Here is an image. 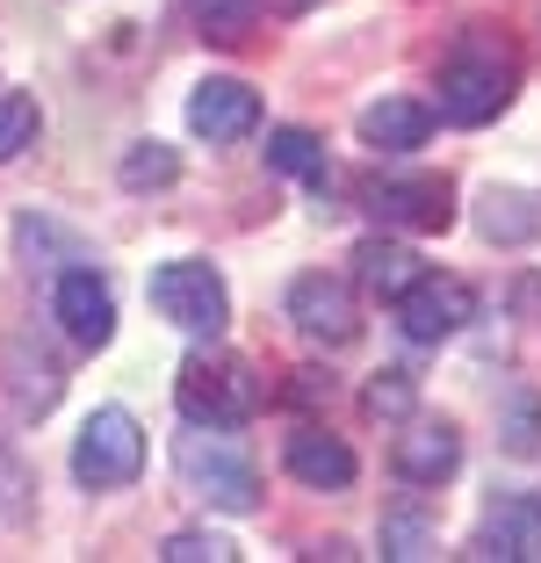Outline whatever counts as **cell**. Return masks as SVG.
I'll list each match as a JSON object with an SVG mask.
<instances>
[{
  "label": "cell",
  "mask_w": 541,
  "mask_h": 563,
  "mask_svg": "<svg viewBox=\"0 0 541 563\" xmlns=\"http://www.w3.org/2000/svg\"><path fill=\"white\" fill-rule=\"evenodd\" d=\"M433 87H441V117L448 123H462V131L498 123L512 109V95H520V51H512L498 30H462V44L441 58Z\"/></svg>",
  "instance_id": "obj_1"
},
{
  "label": "cell",
  "mask_w": 541,
  "mask_h": 563,
  "mask_svg": "<svg viewBox=\"0 0 541 563\" xmlns=\"http://www.w3.org/2000/svg\"><path fill=\"white\" fill-rule=\"evenodd\" d=\"M261 398H267L261 368H253L246 354H224L217 340L196 347L174 376V405H180V419H196V427H246V419L261 412Z\"/></svg>",
  "instance_id": "obj_2"
},
{
  "label": "cell",
  "mask_w": 541,
  "mask_h": 563,
  "mask_svg": "<svg viewBox=\"0 0 541 563\" xmlns=\"http://www.w3.org/2000/svg\"><path fill=\"white\" fill-rule=\"evenodd\" d=\"M174 470L196 498H210L217 514H253L261 506V470L246 463V448L231 441V427H196L174 441Z\"/></svg>",
  "instance_id": "obj_3"
},
{
  "label": "cell",
  "mask_w": 541,
  "mask_h": 563,
  "mask_svg": "<svg viewBox=\"0 0 541 563\" xmlns=\"http://www.w3.org/2000/svg\"><path fill=\"white\" fill-rule=\"evenodd\" d=\"M152 311L180 325L188 340H224L231 325V289L210 261H159L152 267Z\"/></svg>",
  "instance_id": "obj_4"
},
{
  "label": "cell",
  "mask_w": 541,
  "mask_h": 563,
  "mask_svg": "<svg viewBox=\"0 0 541 563\" xmlns=\"http://www.w3.org/2000/svg\"><path fill=\"white\" fill-rule=\"evenodd\" d=\"M137 470H145V427L123 405H101L73 441V477L87 492H123V484H137Z\"/></svg>",
  "instance_id": "obj_5"
},
{
  "label": "cell",
  "mask_w": 541,
  "mask_h": 563,
  "mask_svg": "<svg viewBox=\"0 0 541 563\" xmlns=\"http://www.w3.org/2000/svg\"><path fill=\"white\" fill-rule=\"evenodd\" d=\"M390 311H397V332H405L411 347H441V340H455V332L476 318V289L462 275H433L427 267Z\"/></svg>",
  "instance_id": "obj_6"
},
{
  "label": "cell",
  "mask_w": 541,
  "mask_h": 563,
  "mask_svg": "<svg viewBox=\"0 0 541 563\" xmlns=\"http://www.w3.org/2000/svg\"><path fill=\"white\" fill-rule=\"evenodd\" d=\"M51 318L66 325L73 347L101 354V347L115 340V289H109V275H101L95 261L58 267V282H51Z\"/></svg>",
  "instance_id": "obj_7"
},
{
  "label": "cell",
  "mask_w": 541,
  "mask_h": 563,
  "mask_svg": "<svg viewBox=\"0 0 541 563\" xmlns=\"http://www.w3.org/2000/svg\"><path fill=\"white\" fill-rule=\"evenodd\" d=\"M368 217H376L383 232H448L455 224V188L448 174H405V181H368L361 188Z\"/></svg>",
  "instance_id": "obj_8"
},
{
  "label": "cell",
  "mask_w": 541,
  "mask_h": 563,
  "mask_svg": "<svg viewBox=\"0 0 541 563\" xmlns=\"http://www.w3.org/2000/svg\"><path fill=\"white\" fill-rule=\"evenodd\" d=\"M470 556L484 563H541V498L534 492H506L484 506L470 534Z\"/></svg>",
  "instance_id": "obj_9"
},
{
  "label": "cell",
  "mask_w": 541,
  "mask_h": 563,
  "mask_svg": "<svg viewBox=\"0 0 541 563\" xmlns=\"http://www.w3.org/2000/svg\"><path fill=\"white\" fill-rule=\"evenodd\" d=\"M390 470L405 484H419V492H441V484L462 470V433H455V419H419V412H411L405 433H397V448H390Z\"/></svg>",
  "instance_id": "obj_10"
},
{
  "label": "cell",
  "mask_w": 541,
  "mask_h": 563,
  "mask_svg": "<svg viewBox=\"0 0 541 563\" xmlns=\"http://www.w3.org/2000/svg\"><path fill=\"white\" fill-rule=\"evenodd\" d=\"M289 325L303 340H325V347H346L361 332V311H354V289L340 275H296L289 282Z\"/></svg>",
  "instance_id": "obj_11"
},
{
  "label": "cell",
  "mask_w": 541,
  "mask_h": 563,
  "mask_svg": "<svg viewBox=\"0 0 541 563\" xmlns=\"http://www.w3.org/2000/svg\"><path fill=\"white\" fill-rule=\"evenodd\" d=\"M188 131L210 137V145H239V137L261 131V95L246 80H202L188 95Z\"/></svg>",
  "instance_id": "obj_12"
},
{
  "label": "cell",
  "mask_w": 541,
  "mask_h": 563,
  "mask_svg": "<svg viewBox=\"0 0 541 563\" xmlns=\"http://www.w3.org/2000/svg\"><path fill=\"white\" fill-rule=\"evenodd\" d=\"M281 463H289L296 484H311V492H346V484L361 477L354 448H346L340 433H325V427H296L289 441H281Z\"/></svg>",
  "instance_id": "obj_13"
},
{
  "label": "cell",
  "mask_w": 541,
  "mask_h": 563,
  "mask_svg": "<svg viewBox=\"0 0 541 563\" xmlns=\"http://www.w3.org/2000/svg\"><path fill=\"white\" fill-rule=\"evenodd\" d=\"M433 137V109L411 95H383L361 109V145L368 152H419Z\"/></svg>",
  "instance_id": "obj_14"
},
{
  "label": "cell",
  "mask_w": 541,
  "mask_h": 563,
  "mask_svg": "<svg viewBox=\"0 0 541 563\" xmlns=\"http://www.w3.org/2000/svg\"><path fill=\"white\" fill-rule=\"evenodd\" d=\"M58 398H66V368L51 362L36 340H15V347H8V405H15L22 419H44Z\"/></svg>",
  "instance_id": "obj_15"
},
{
  "label": "cell",
  "mask_w": 541,
  "mask_h": 563,
  "mask_svg": "<svg viewBox=\"0 0 541 563\" xmlns=\"http://www.w3.org/2000/svg\"><path fill=\"white\" fill-rule=\"evenodd\" d=\"M419 275H427V261H419L405 239H390V232H376V239L354 246V282L368 289V297H383V303H397Z\"/></svg>",
  "instance_id": "obj_16"
},
{
  "label": "cell",
  "mask_w": 541,
  "mask_h": 563,
  "mask_svg": "<svg viewBox=\"0 0 541 563\" xmlns=\"http://www.w3.org/2000/svg\"><path fill=\"white\" fill-rule=\"evenodd\" d=\"M476 232L492 239V246H534L541 239V196L534 188H484L476 196Z\"/></svg>",
  "instance_id": "obj_17"
},
{
  "label": "cell",
  "mask_w": 541,
  "mask_h": 563,
  "mask_svg": "<svg viewBox=\"0 0 541 563\" xmlns=\"http://www.w3.org/2000/svg\"><path fill=\"white\" fill-rule=\"evenodd\" d=\"M267 166H275V174H296V181H311V188H325V181H332L325 137L303 131V123H281V131H267Z\"/></svg>",
  "instance_id": "obj_18"
},
{
  "label": "cell",
  "mask_w": 541,
  "mask_h": 563,
  "mask_svg": "<svg viewBox=\"0 0 541 563\" xmlns=\"http://www.w3.org/2000/svg\"><path fill=\"white\" fill-rule=\"evenodd\" d=\"M115 181L131 188V196L174 188V181H180V152H174V145H159V137H137V145L123 152V166H115Z\"/></svg>",
  "instance_id": "obj_19"
},
{
  "label": "cell",
  "mask_w": 541,
  "mask_h": 563,
  "mask_svg": "<svg viewBox=\"0 0 541 563\" xmlns=\"http://www.w3.org/2000/svg\"><path fill=\"white\" fill-rule=\"evenodd\" d=\"M376 542H383V556H390V563H419V556H433V549H441V534H433V520L419 514V506H390Z\"/></svg>",
  "instance_id": "obj_20"
},
{
  "label": "cell",
  "mask_w": 541,
  "mask_h": 563,
  "mask_svg": "<svg viewBox=\"0 0 541 563\" xmlns=\"http://www.w3.org/2000/svg\"><path fill=\"white\" fill-rule=\"evenodd\" d=\"M188 22L210 44H246L253 22H261V0H188Z\"/></svg>",
  "instance_id": "obj_21"
},
{
  "label": "cell",
  "mask_w": 541,
  "mask_h": 563,
  "mask_svg": "<svg viewBox=\"0 0 541 563\" xmlns=\"http://www.w3.org/2000/svg\"><path fill=\"white\" fill-rule=\"evenodd\" d=\"M361 412L383 419V427H405V419L419 412V376H411V368H383V376H368V390H361Z\"/></svg>",
  "instance_id": "obj_22"
},
{
  "label": "cell",
  "mask_w": 541,
  "mask_h": 563,
  "mask_svg": "<svg viewBox=\"0 0 541 563\" xmlns=\"http://www.w3.org/2000/svg\"><path fill=\"white\" fill-rule=\"evenodd\" d=\"M36 131H44V109H36V95H0V166L22 159V152L36 145Z\"/></svg>",
  "instance_id": "obj_23"
},
{
  "label": "cell",
  "mask_w": 541,
  "mask_h": 563,
  "mask_svg": "<svg viewBox=\"0 0 541 563\" xmlns=\"http://www.w3.org/2000/svg\"><path fill=\"white\" fill-rule=\"evenodd\" d=\"M15 246H22V261H36V253H58V267L95 261V253H87L80 239L66 232V224H51V217H22V224H15Z\"/></svg>",
  "instance_id": "obj_24"
},
{
  "label": "cell",
  "mask_w": 541,
  "mask_h": 563,
  "mask_svg": "<svg viewBox=\"0 0 541 563\" xmlns=\"http://www.w3.org/2000/svg\"><path fill=\"white\" fill-rule=\"evenodd\" d=\"M498 433H506V455H541V405H534V390H512L506 398V419H498Z\"/></svg>",
  "instance_id": "obj_25"
},
{
  "label": "cell",
  "mask_w": 541,
  "mask_h": 563,
  "mask_svg": "<svg viewBox=\"0 0 541 563\" xmlns=\"http://www.w3.org/2000/svg\"><path fill=\"white\" fill-rule=\"evenodd\" d=\"M30 498H36V477H30V463H22L15 448L0 441V528H15V520H30Z\"/></svg>",
  "instance_id": "obj_26"
},
{
  "label": "cell",
  "mask_w": 541,
  "mask_h": 563,
  "mask_svg": "<svg viewBox=\"0 0 541 563\" xmlns=\"http://www.w3.org/2000/svg\"><path fill=\"white\" fill-rule=\"evenodd\" d=\"M159 556L166 563H231L239 542H224V534H210V528H180V534H166Z\"/></svg>",
  "instance_id": "obj_27"
},
{
  "label": "cell",
  "mask_w": 541,
  "mask_h": 563,
  "mask_svg": "<svg viewBox=\"0 0 541 563\" xmlns=\"http://www.w3.org/2000/svg\"><path fill=\"white\" fill-rule=\"evenodd\" d=\"M289 405H332V376H325V368H296Z\"/></svg>",
  "instance_id": "obj_28"
},
{
  "label": "cell",
  "mask_w": 541,
  "mask_h": 563,
  "mask_svg": "<svg viewBox=\"0 0 541 563\" xmlns=\"http://www.w3.org/2000/svg\"><path fill=\"white\" fill-rule=\"evenodd\" d=\"M267 8H275V15H311L318 0H267Z\"/></svg>",
  "instance_id": "obj_29"
}]
</instances>
